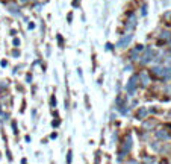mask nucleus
Masks as SVG:
<instances>
[{
	"label": "nucleus",
	"mask_w": 171,
	"mask_h": 164,
	"mask_svg": "<svg viewBox=\"0 0 171 164\" xmlns=\"http://www.w3.org/2000/svg\"><path fill=\"white\" fill-rule=\"evenodd\" d=\"M121 144H120V151H118V157H117V160L118 161H123L124 158L130 153L132 147H133V138H132V134L130 132H127L121 137Z\"/></svg>",
	"instance_id": "1"
},
{
	"label": "nucleus",
	"mask_w": 171,
	"mask_h": 164,
	"mask_svg": "<svg viewBox=\"0 0 171 164\" xmlns=\"http://www.w3.org/2000/svg\"><path fill=\"white\" fill-rule=\"evenodd\" d=\"M138 85H139V75H133V76L129 79V84H127V87H126L127 93H129L130 96H132V94H135Z\"/></svg>",
	"instance_id": "2"
},
{
	"label": "nucleus",
	"mask_w": 171,
	"mask_h": 164,
	"mask_svg": "<svg viewBox=\"0 0 171 164\" xmlns=\"http://www.w3.org/2000/svg\"><path fill=\"white\" fill-rule=\"evenodd\" d=\"M154 137H156V140H161V141H168V140L171 138V134L168 132V129L161 128V129H156V131H154Z\"/></svg>",
	"instance_id": "3"
},
{
	"label": "nucleus",
	"mask_w": 171,
	"mask_h": 164,
	"mask_svg": "<svg viewBox=\"0 0 171 164\" xmlns=\"http://www.w3.org/2000/svg\"><path fill=\"white\" fill-rule=\"evenodd\" d=\"M141 58H142V59H141L142 64H148L150 61H153L154 58H156V53H154V50L152 49V47H147L146 52L142 53V56H141Z\"/></svg>",
	"instance_id": "4"
},
{
	"label": "nucleus",
	"mask_w": 171,
	"mask_h": 164,
	"mask_svg": "<svg viewBox=\"0 0 171 164\" xmlns=\"http://www.w3.org/2000/svg\"><path fill=\"white\" fill-rule=\"evenodd\" d=\"M158 126V120L156 119H146V121L142 123V128L146 129V131H153L154 128Z\"/></svg>",
	"instance_id": "5"
},
{
	"label": "nucleus",
	"mask_w": 171,
	"mask_h": 164,
	"mask_svg": "<svg viewBox=\"0 0 171 164\" xmlns=\"http://www.w3.org/2000/svg\"><path fill=\"white\" fill-rule=\"evenodd\" d=\"M148 115V109L146 107H141V108H138L136 109V113H135V119L136 120H144Z\"/></svg>",
	"instance_id": "6"
},
{
	"label": "nucleus",
	"mask_w": 171,
	"mask_h": 164,
	"mask_svg": "<svg viewBox=\"0 0 171 164\" xmlns=\"http://www.w3.org/2000/svg\"><path fill=\"white\" fill-rule=\"evenodd\" d=\"M139 84H141V87H144V88L150 85V76H148V73H146V72L139 73Z\"/></svg>",
	"instance_id": "7"
},
{
	"label": "nucleus",
	"mask_w": 171,
	"mask_h": 164,
	"mask_svg": "<svg viewBox=\"0 0 171 164\" xmlns=\"http://www.w3.org/2000/svg\"><path fill=\"white\" fill-rule=\"evenodd\" d=\"M164 72H165V68L164 67H161V65H158V67H153L152 70H150V73L154 76V78H159V79H162L164 81Z\"/></svg>",
	"instance_id": "8"
},
{
	"label": "nucleus",
	"mask_w": 171,
	"mask_h": 164,
	"mask_svg": "<svg viewBox=\"0 0 171 164\" xmlns=\"http://www.w3.org/2000/svg\"><path fill=\"white\" fill-rule=\"evenodd\" d=\"M148 144H150V147H152V151H153V152H159V153L162 152L164 143H162L161 140H154V141H150Z\"/></svg>",
	"instance_id": "9"
},
{
	"label": "nucleus",
	"mask_w": 171,
	"mask_h": 164,
	"mask_svg": "<svg viewBox=\"0 0 171 164\" xmlns=\"http://www.w3.org/2000/svg\"><path fill=\"white\" fill-rule=\"evenodd\" d=\"M130 41H132V34L126 35V36H123V38L118 41V44H117V47H120V49H124V47H127V46L130 44Z\"/></svg>",
	"instance_id": "10"
},
{
	"label": "nucleus",
	"mask_w": 171,
	"mask_h": 164,
	"mask_svg": "<svg viewBox=\"0 0 171 164\" xmlns=\"http://www.w3.org/2000/svg\"><path fill=\"white\" fill-rule=\"evenodd\" d=\"M168 79H171V67H167L164 72V81H168Z\"/></svg>",
	"instance_id": "11"
},
{
	"label": "nucleus",
	"mask_w": 171,
	"mask_h": 164,
	"mask_svg": "<svg viewBox=\"0 0 171 164\" xmlns=\"http://www.w3.org/2000/svg\"><path fill=\"white\" fill-rule=\"evenodd\" d=\"M71 160H73V151H68V153H67V164H71Z\"/></svg>",
	"instance_id": "12"
},
{
	"label": "nucleus",
	"mask_w": 171,
	"mask_h": 164,
	"mask_svg": "<svg viewBox=\"0 0 171 164\" xmlns=\"http://www.w3.org/2000/svg\"><path fill=\"white\" fill-rule=\"evenodd\" d=\"M9 12H14V14H18V8L17 6H14V5H9Z\"/></svg>",
	"instance_id": "13"
},
{
	"label": "nucleus",
	"mask_w": 171,
	"mask_h": 164,
	"mask_svg": "<svg viewBox=\"0 0 171 164\" xmlns=\"http://www.w3.org/2000/svg\"><path fill=\"white\" fill-rule=\"evenodd\" d=\"M126 164H139V163H138L136 160H133V158H129V160H127V163Z\"/></svg>",
	"instance_id": "14"
},
{
	"label": "nucleus",
	"mask_w": 171,
	"mask_h": 164,
	"mask_svg": "<svg viewBox=\"0 0 171 164\" xmlns=\"http://www.w3.org/2000/svg\"><path fill=\"white\" fill-rule=\"evenodd\" d=\"M50 105H52V107H56V97H55V96H52V99H50Z\"/></svg>",
	"instance_id": "15"
},
{
	"label": "nucleus",
	"mask_w": 171,
	"mask_h": 164,
	"mask_svg": "<svg viewBox=\"0 0 171 164\" xmlns=\"http://www.w3.org/2000/svg\"><path fill=\"white\" fill-rule=\"evenodd\" d=\"M59 123H61V120H55V121H53V126H55V128H56V126L59 125Z\"/></svg>",
	"instance_id": "16"
},
{
	"label": "nucleus",
	"mask_w": 171,
	"mask_h": 164,
	"mask_svg": "<svg viewBox=\"0 0 171 164\" xmlns=\"http://www.w3.org/2000/svg\"><path fill=\"white\" fill-rule=\"evenodd\" d=\"M106 49H108V50H112V44H106Z\"/></svg>",
	"instance_id": "17"
},
{
	"label": "nucleus",
	"mask_w": 171,
	"mask_h": 164,
	"mask_svg": "<svg viewBox=\"0 0 171 164\" xmlns=\"http://www.w3.org/2000/svg\"><path fill=\"white\" fill-rule=\"evenodd\" d=\"M20 2H21V3H27L29 0H20Z\"/></svg>",
	"instance_id": "18"
},
{
	"label": "nucleus",
	"mask_w": 171,
	"mask_h": 164,
	"mask_svg": "<svg viewBox=\"0 0 171 164\" xmlns=\"http://www.w3.org/2000/svg\"><path fill=\"white\" fill-rule=\"evenodd\" d=\"M21 164H27V161H26V160H21Z\"/></svg>",
	"instance_id": "19"
}]
</instances>
